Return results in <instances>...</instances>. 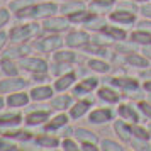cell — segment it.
Returning <instances> with one entry per match:
<instances>
[{
    "mask_svg": "<svg viewBox=\"0 0 151 151\" xmlns=\"http://www.w3.org/2000/svg\"><path fill=\"white\" fill-rule=\"evenodd\" d=\"M36 31H37L36 24H29V26H22V27L12 29L10 36H12V39H14V41H22V39H27L29 36H32Z\"/></svg>",
    "mask_w": 151,
    "mask_h": 151,
    "instance_id": "1",
    "label": "cell"
},
{
    "mask_svg": "<svg viewBox=\"0 0 151 151\" xmlns=\"http://www.w3.org/2000/svg\"><path fill=\"white\" fill-rule=\"evenodd\" d=\"M26 87V82L21 80V78H14V80H4L0 83V90L2 92H15V90H21Z\"/></svg>",
    "mask_w": 151,
    "mask_h": 151,
    "instance_id": "2",
    "label": "cell"
},
{
    "mask_svg": "<svg viewBox=\"0 0 151 151\" xmlns=\"http://www.w3.org/2000/svg\"><path fill=\"white\" fill-rule=\"evenodd\" d=\"M22 66L26 70H31V71H46V63L42 60H37V58L22 60Z\"/></svg>",
    "mask_w": 151,
    "mask_h": 151,
    "instance_id": "3",
    "label": "cell"
},
{
    "mask_svg": "<svg viewBox=\"0 0 151 151\" xmlns=\"http://www.w3.org/2000/svg\"><path fill=\"white\" fill-rule=\"evenodd\" d=\"M56 12V7L53 4H42V5H37V7H32V12L31 15H34V17H44V15H49Z\"/></svg>",
    "mask_w": 151,
    "mask_h": 151,
    "instance_id": "4",
    "label": "cell"
},
{
    "mask_svg": "<svg viewBox=\"0 0 151 151\" xmlns=\"http://www.w3.org/2000/svg\"><path fill=\"white\" fill-rule=\"evenodd\" d=\"M87 41H88V36L85 34V32H71L68 36V39H66L68 46H82Z\"/></svg>",
    "mask_w": 151,
    "mask_h": 151,
    "instance_id": "5",
    "label": "cell"
},
{
    "mask_svg": "<svg viewBox=\"0 0 151 151\" xmlns=\"http://www.w3.org/2000/svg\"><path fill=\"white\" fill-rule=\"evenodd\" d=\"M61 46V39L60 37H46L42 42L37 44V48H41L42 51H51L55 48H60Z\"/></svg>",
    "mask_w": 151,
    "mask_h": 151,
    "instance_id": "6",
    "label": "cell"
},
{
    "mask_svg": "<svg viewBox=\"0 0 151 151\" xmlns=\"http://www.w3.org/2000/svg\"><path fill=\"white\" fill-rule=\"evenodd\" d=\"M7 104L10 107H22L27 104V95L26 93H12L7 99Z\"/></svg>",
    "mask_w": 151,
    "mask_h": 151,
    "instance_id": "7",
    "label": "cell"
},
{
    "mask_svg": "<svg viewBox=\"0 0 151 151\" xmlns=\"http://www.w3.org/2000/svg\"><path fill=\"white\" fill-rule=\"evenodd\" d=\"M51 88L49 87H39V88H34L31 92V97L34 99V100H44V99H49L51 97Z\"/></svg>",
    "mask_w": 151,
    "mask_h": 151,
    "instance_id": "8",
    "label": "cell"
},
{
    "mask_svg": "<svg viewBox=\"0 0 151 151\" xmlns=\"http://www.w3.org/2000/svg\"><path fill=\"white\" fill-rule=\"evenodd\" d=\"M110 119V110H105V109H100V110H95L92 116H90V121L92 122H105Z\"/></svg>",
    "mask_w": 151,
    "mask_h": 151,
    "instance_id": "9",
    "label": "cell"
},
{
    "mask_svg": "<svg viewBox=\"0 0 151 151\" xmlns=\"http://www.w3.org/2000/svg\"><path fill=\"white\" fill-rule=\"evenodd\" d=\"M44 27L51 29V31H61L66 27V21L65 19H49V21H46Z\"/></svg>",
    "mask_w": 151,
    "mask_h": 151,
    "instance_id": "10",
    "label": "cell"
},
{
    "mask_svg": "<svg viewBox=\"0 0 151 151\" xmlns=\"http://www.w3.org/2000/svg\"><path fill=\"white\" fill-rule=\"evenodd\" d=\"M21 122V116L19 114H5L0 117V126H15Z\"/></svg>",
    "mask_w": 151,
    "mask_h": 151,
    "instance_id": "11",
    "label": "cell"
},
{
    "mask_svg": "<svg viewBox=\"0 0 151 151\" xmlns=\"http://www.w3.org/2000/svg\"><path fill=\"white\" fill-rule=\"evenodd\" d=\"M48 119V114L46 112H34V114H29L27 116V121L26 122L31 124V126H36V124H41L42 121Z\"/></svg>",
    "mask_w": 151,
    "mask_h": 151,
    "instance_id": "12",
    "label": "cell"
},
{
    "mask_svg": "<svg viewBox=\"0 0 151 151\" xmlns=\"http://www.w3.org/2000/svg\"><path fill=\"white\" fill-rule=\"evenodd\" d=\"M97 85V80H93V78H90V80H85V82H82L78 87H76L75 93H85V92H88V90L95 88Z\"/></svg>",
    "mask_w": 151,
    "mask_h": 151,
    "instance_id": "13",
    "label": "cell"
},
{
    "mask_svg": "<svg viewBox=\"0 0 151 151\" xmlns=\"http://www.w3.org/2000/svg\"><path fill=\"white\" fill-rule=\"evenodd\" d=\"M87 109H88V104H87V102L76 104L75 107L71 109V116H73V117H80V116H83V114L87 112Z\"/></svg>",
    "mask_w": 151,
    "mask_h": 151,
    "instance_id": "14",
    "label": "cell"
},
{
    "mask_svg": "<svg viewBox=\"0 0 151 151\" xmlns=\"http://www.w3.org/2000/svg\"><path fill=\"white\" fill-rule=\"evenodd\" d=\"M73 80H75V76H73V75H66V76H63L61 80H58V82H56V88H58V90L66 88V87H70V85L73 83Z\"/></svg>",
    "mask_w": 151,
    "mask_h": 151,
    "instance_id": "15",
    "label": "cell"
},
{
    "mask_svg": "<svg viewBox=\"0 0 151 151\" xmlns=\"http://www.w3.org/2000/svg\"><path fill=\"white\" fill-rule=\"evenodd\" d=\"M70 104V97H58L53 100V107L55 109H65V107H68Z\"/></svg>",
    "mask_w": 151,
    "mask_h": 151,
    "instance_id": "16",
    "label": "cell"
},
{
    "mask_svg": "<svg viewBox=\"0 0 151 151\" xmlns=\"http://www.w3.org/2000/svg\"><path fill=\"white\" fill-rule=\"evenodd\" d=\"M2 70H4L7 75H15V73H17V68L14 66V63L9 61V60H4V61H2Z\"/></svg>",
    "mask_w": 151,
    "mask_h": 151,
    "instance_id": "17",
    "label": "cell"
},
{
    "mask_svg": "<svg viewBox=\"0 0 151 151\" xmlns=\"http://www.w3.org/2000/svg\"><path fill=\"white\" fill-rule=\"evenodd\" d=\"M100 97L104 100H109V102H116L117 100V95L112 92V90H107V88H102L100 90Z\"/></svg>",
    "mask_w": 151,
    "mask_h": 151,
    "instance_id": "18",
    "label": "cell"
},
{
    "mask_svg": "<svg viewBox=\"0 0 151 151\" xmlns=\"http://www.w3.org/2000/svg\"><path fill=\"white\" fill-rule=\"evenodd\" d=\"M112 19H114V21H122V22H132V19H134V17H132V15L131 14H121V12H116V14H112Z\"/></svg>",
    "mask_w": 151,
    "mask_h": 151,
    "instance_id": "19",
    "label": "cell"
},
{
    "mask_svg": "<svg viewBox=\"0 0 151 151\" xmlns=\"http://www.w3.org/2000/svg\"><path fill=\"white\" fill-rule=\"evenodd\" d=\"M65 122H66V117H65V116H58V117L55 119V121H53V122H49L48 126H46V127H48V129H56V127L63 126Z\"/></svg>",
    "mask_w": 151,
    "mask_h": 151,
    "instance_id": "20",
    "label": "cell"
},
{
    "mask_svg": "<svg viewBox=\"0 0 151 151\" xmlns=\"http://www.w3.org/2000/svg\"><path fill=\"white\" fill-rule=\"evenodd\" d=\"M132 37L137 42H151V34H146V32H134Z\"/></svg>",
    "mask_w": 151,
    "mask_h": 151,
    "instance_id": "21",
    "label": "cell"
},
{
    "mask_svg": "<svg viewBox=\"0 0 151 151\" xmlns=\"http://www.w3.org/2000/svg\"><path fill=\"white\" fill-rule=\"evenodd\" d=\"M121 116L127 117V119H131V121H137L136 112H132V110H131L129 107H121Z\"/></svg>",
    "mask_w": 151,
    "mask_h": 151,
    "instance_id": "22",
    "label": "cell"
},
{
    "mask_svg": "<svg viewBox=\"0 0 151 151\" xmlns=\"http://www.w3.org/2000/svg\"><path fill=\"white\" fill-rule=\"evenodd\" d=\"M55 60L56 61H71L73 60V53H56L55 55Z\"/></svg>",
    "mask_w": 151,
    "mask_h": 151,
    "instance_id": "23",
    "label": "cell"
},
{
    "mask_svg": "<svg viewBox=\"0 0 151 151\" xmlns=\"http://www.w3.org/2000/svg\"><path fill=\"white\" fill-rule=\"evenodd\" d=\"M76 134H78V137H80V139H83V141H95V136H93L92 132H88V131L80 129Z\"/></svg>",
    "mask_w": 151,
    "mask_h": 151,
    "instance_id": "24",
    "label": "cell"
},
{
    "mask_svg": "<svg viewBox=\"0 0 151 151\" xmlns=\"http://www.w3.org/2000/svg\"><path fill=\"white\" fill-rule=\"evenodd\" d=\"M90 66H92L93 70H97V71H107V70H109V66H107L105 63L95 61V60H93V61H90Z\"/></svg>",
    "mask_w": 151,
    "mask_h": 151,
    "instance_id": "25",
    "label": "cell"
},
{
    "mask_svg": "<svg viewBox=\"0 0 151 151\" xmlns=\"http://www.w3.org/2000/svg\"><path fill=\"white\" fill-rule=\"evenodd\" d=\"M116 83L121 87H126V88H137V83L132 80H116Z\"/></svg>",
    "mask_w": 151,
    "mask_h": 151,
    "instance_id": "26",
    "label": "cell"
},
{
    "mask_svg": "<svg viewBox=\"0 0 151 151\" xmlns=\"http://www.w3.org/2000/svg\"><path fill=\"white\" fill-rule=\"evenodd\" d=\"M127 61H129L131 65H139V66H146V61H144L143 58H139V56H134V55H131L129 58H127Z\"/></svg>",
    "mask_w": 151,
    "mask_h": 151,
    "instance_id": "27",
    "label": "cell"
},
{
    "mask_svg": "<svg viewBox=\"0 0 151 151\" xmlns=\"http://www.w3.org/2000/svg\"><path fill=\"white\" fill-rule=\"evenodd\" d=\"M102 146H104V150H110V151H119V150H122V148H121L117 143H112V141H104Z\"/></svg>",
    "mask_w": 151,
    "mask_h": 151,
    "instance_id": "28",
    "label": "cell"
},
{
    "mask_svg": "<svg viewBox=\"0 0 151 151\" xmlns=\"http://www.w3.org/2000/svg\"><path fill=\"white\" fill-rule=\"evenodd\" d=\"M37 143L42 144V146H56V139L55 137H39Z\"/></svg>",
    "mask_w": 151,
    "mask_h": 151,
    "instance_id": "29",
    "label": "cell"
},
{
    "mask_svg": "<svg viewBox=\"0 0 151 151\" xmlns=\"http://www.w3.org/2000/svg\"><path fill=\"white\" fill-rule=\"evenodd\" d=\"M116 129H117V132H119V136L121 137H127V132H129V129L124 126L122 122H117L116 124Z\"/></svg>",
    "mask_w": 151,
    "mask_h": 151,
    "instance_id": "30",
    "label": "cell"
},
{
    "mask_svg": "<svg viewBox=\"0 0 151 151\" xmlns=\"http://www.w3.org/2000/svg\"><path fill=\"white\" fill-rule=\"evenodd\" d=\"M105 32H107V34H110V36H114L116 39H124V32H122V31H117V29L109 27V29H105Z\"/></svg>",
    "mask_w": 151,
    "mask_h": 151,
    "instance_id": "31",
    "label": "cell"
},
{
    "mask_svg": "<svg viewBox=\"0 0 151 151\" xmlns=\"http://www.w3.org/2000/svg\"><path fill=\"white\" fill-rule=\"evenodd\" d=\"M7 21H9V12L5 10V9H0V27L5 26Z\"/></svg>",
    "mask_w": 151,
    "mask_h": 151,
    "instance_id": "32",
    "label": "cell"
},
{
    "mask_svg": "<svg viewBox=\"0 0 151 151\" xmlns=\"http://www.w3.org/2000/svg\"><path fill=\"white\" fill-rule=\"evenodd\" d=\"M65 12H73V10H82V4H70V5H65L63 7Z\"/></svg>",
    "mask_w": 151,
    "mask_h": 151,
    "instance_id": "33",
    "label": "cell"
},
{
    "mask_svg": "<svg viewBox=\"0 0 151 151\" xmlns=\"http://www.w3.org/2000/svg\"><path fill=\"white\" fill-rule=\"evenodd\" d=\"M134 134H136L137 137H139V139H148V134H146V132H144L143 129H139V127H134Z\"/></svg>",
    "mask_w": 151,
    "mask_h": 151,
    "instance_id": "34",
    "label": "cell"
},
{
    "mask_svg": "<svg viewBox=\"0 0 151 151\" xmlns=\"http://www.w3.org/2000/svg\"><path fill=\"white\" fill-rule=\"evenodd\" d=\"M87 19H90L88 14H75V15H71V21H87Z\"/></svg>",
    "mask_w": 151,
    "mask_h": 151,
    "instance_id": "35",
    "label": "cell"
},
{
    "mask_svg": "<svg viewBox=\"0 0 151 151\" xmlns=\"http://www.w3.org/2000/svg\"><path fill=\"white\" fill-rule=\"evenodd\" d=\"M63 148H65V150H68V151L78 150V148H76V144H75V143H71V141H65V143H63Z\"/></svg>",
    "mask_w": 151,
    "mask_h": 151,
    "instance_id": "36",
    "label": "cell"
},
{
    "mask_svg": "<svg viewBox=\"0 0 151 151\" xmlns=\"http://www.w3.org/2000/svg\"><path fill=\"white\" fill-rule=\"evenodd\" d=\"M15 146L14 144H9L5 143V141H0V150H14Z\"/></svg>",
    "mask_w": 151,
    "mask_h": 151,
    "instance_id": "37",
    "label": "cell"
},
{
    "mask_svg": "<svg viewBox=\"0 0 151 151\" xmlns=\"http://www.w3.org/2000/svg\"><path fill=\"white\" fill-rule=\"evenodd\" d=\"M139 107L143 109V112H144V114H146V116H150V117H151V107H150V105H148V104H141Z\"/></svg>",
    "mask_w": 151,
    "mask_h": 151,
    "instance_id": "38",
    "label": "cell"
},
{
    "mask_svg": "<svg viewBox=\"0 0 151 151\" xmlns=\"http://www.w3.org/2000/svg\"><path fill=\"white\" fill-rule=\"evenodd\" d=\"M83 150L92 151V150H95V146H93V144H90V143H85V144H83Z\"/></svg>",
    "mask_w": 151,
    "mask_h": 151,
    "instance_id": "39",
    "label": "cell"
},
{
    "mask_svg": "<svg viewBox=\"0 0 151 151\" xmlns=\"http://www.w3.org/2000/svg\"><path fill=\"white\" fill-rule=\"evenodd\" d=\"M5 37H7V36L4 34V32H0V48L4 46V42H5Z\"/></svg>",
    "mask_w": 151,
    "mask_h": 151,
    "instance_id": "40",
    "label": "cell"
},
{
    "mask_svg": "<svg viewBox=\"0 0 151 151\" xmlns=\"http://www.w3.org/2000/svg\"><path fill=\"white\" fill-rule=\"evenodd\" d=\"M95 2H97V4H105V5H109L112 0H95Z\"/></svg>",
    "mask_w": 151,
    "mask_h": 151,
    "instance_id": "41",
    "label": "cell"
},
{
    "mask_svg": "<svg viewBox=\"0 0 151 151\" xmlns=\"http://www.w3.org/2000/svg\"><path fill=\"white\" fill-rule=\"evenodd\" d=\"M143 12H144L146 15H151V7H144V9H143Z\"/></svg>",
    "mask_w": 151,
    "mask_h": 151,
    "instance_id": "42",
    "label": "cell"
},
{
    "mask_svg": "<svg viewBox=\"0 0 151 151\" xmlns=\"http://www.w3.org/2000/svg\"><path fill=\"white\" fill-rule=\"evenodd\" d=\"M144 53H146V55L151 58V48H146V49H144Z\"/></svg>",
    "mask_w": 151,
    "mask_h": 151,
    "instance_id": "43",
    "label": "cell"
},
{
    "mask_svg": "<svg viewBox=\"0 0 151 151\" xmlns=\"http://www.w3.org/2000/svg\"><path fill=\"white\" fill-rule=\"evenodd\" d=\"M146 90H150V92H151V82L146 83Z\"/></svg>",
    "mask_w": 151,
    "mask_h": 151,
    "instance_id": "44",
    "label": "cell"
},
{
    "mask_svg": "<svg viewBox=\"0 0 151 151\" xmlns=\"http://www.w3.org/2000/svg\"><path fill=\"white\" fill-rule=\"evenodd\" d=\"M2 105H4V100H2V99H0V109H2Z\"/></svg>",
    "mask_w": 151,
    "mask_h": 151,
    "instance_id": "45",
    "label": "cell"
}]
</instances>
